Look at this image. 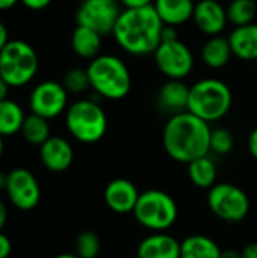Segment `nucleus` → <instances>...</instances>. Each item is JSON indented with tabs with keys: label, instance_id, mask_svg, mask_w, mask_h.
Returning a JSON list of instances; mask_svg holds the SVG:
<instances>
[{
	"label": "nucleus",
	"instance_id": "f257e3e1",
	"mask_svg": "<svg viewBox=\"0 0 257 258\" xmlns=\"http://www.w3.org/2000/svg\"><path fill=\"white\" fill-rule=\"evenodd\" d=\"M211 133L209 122L186 110L170 116L162 132V145L168 157L188 165L209 154Z\"/></svg>",
	"mask_w": 257,
	"mask_h": 258
},
{
	"label": "nucleus",
	"instance_id": "f03ea898",
	"mask_svg": "<svg viewBox=\"0 0 257 258\" xmlns=\"http://www.w3.org/2000/svg\"><path fill=\"white\" fill-rule=\"evenodd\" d=\"M164 23L155 6L124 9L114 27L117 44L132 56H147L156 51L162 42Z\"/></svg>",
	"mask_w": 257,
	"mask_h": 258
},
{
	"label": "nucleus",
	"instance_id": "7ed1b4c3",
	"mask_svg": "<svg viewBox=\"0 0 257 258\" xmlns=\"http://www.w3.org/2000/svg\"><path fill=\"white\" fill-rule=\"evenodd\" d=\"M91 89L108 100H123L132 88V76L127 65L114 54H98L86 68Z\"/></svg>",
	"mask_w": 257,
	"mask_h": 258
},
{
	"label": "nucleus",
	"instance_id": "20e7f679",
	"mask_svg": "<svg viewBox=\"0 0 257 258\" xmlns=\"http://www.w3.org/2000/svg\"><path fill=\"white\" fill-rule=\"evenodd\" d=\"M232 89L220 79L208 77L189 86L188 112L209 124L223 119L232 109Z\"/></svg>",
	"mask_w": 257,
	"mask_h": 258
},
{
	"label": "nucleus",
	"instance_id": "39448f33",
	"mask_svg": "<svg viewBox=\"0 0 257 258\" xmlns=\"http://www.w3.org/2000/svg\"><path fill=\"white\" fill-rule=\"evenodd\" d=\"M68 133L82 144H95L108 132V116L103 107L92 98L77 100L65 112Z\"/></svg>",
	"mask_w": 257,
	"mask_h": 258
},
{
	"label": "nucleus",
	"instance_id": "423d86ee",
	"mask_svg": "<svg viewBox=\"0 0 257 258\" xmlns=\"http://www.w3.org/2000/svg\"><path fill=\"white\" fill-rule=\"evenodd\" d=\"M39 60L35 48L21 39H9L0 51V77L9 88L29 85L38 73Z\"/></svg>",
	"mask_w": 257,
	"mask_h": 258
},
{
	"label": "nucleus",
	"instance_id": "0eeeda50",
	"mask_svg": "<svg viewBox=\"0 0 257 258\" xmlns=\"http://www.w3.org/2000/svg\"><path fill=\"white\" fill-rule=\"evenodd\" d=\"M133 216L141 227L153 233H165L176 224L179 207L170 194L150 189L139 194Z\"/></svg>",
	"mask_w": 257,
	"mask_h": 258
},
{
	"label": "nucleus",
	"instance_id": "6e6552de",
	"mask_svg": "<svg viewBox=\"0 0 257 258\" xmlns=\"http://www.w3.org/2000/svg\"><path fill=\"white\" fill-rule=\"evenodd\" d=\"M208 206L221 221L238 224L250 213L248 195L236 184L217 183L208 192Z\"/></svg>",
	"mask_w": 257,
	"mask_h": 258
},
{
	"label": "nucleus",
	"instance_id": "1a4fd4ad",
	"mask_svg": "<svg viewBox=\"0 0 257 258\" xmlns=\"http://www.w3.org/2000/svg\"><path fill=\"white\" fill-rule=\"evenodd\" d=\"M121 12L118 0H82L76 11V21L79 26L89 27L106 36L112 35Z\"/></svg>",
	"mask_w": 257,
	"mask_h": 258
},
{
	"label": "nucleus",
	"instance_id": "9d476101",
	"mask_svg": "<svg viewBox=\"0 0 257 258\" xmlns=\"http://www.w3.org/2000/svg\"><path fill=\"white\" fill-rule=\"evenodd\" d=\"M158 70L170 80H183L194 68V54L180 39L161 42L153 53Z\"/></svg>",
	"mask_w": 257,
	"mask_h": 258
},
{
	"label": "nucleus",
	"instance_id": "9b49d317",
	"mask_svg": "<svg viewBox=\"0 0 257 258\" xmlns=\"http://www.w3.org/2000/svg\"><path fill=\"white\" fill-rule=\"evenodd\" d=\"M29 107L32 113L45 119L58 118L68 109V92L55 80L41 82L29 95Z\"/></svg>",
	"mask_w": 257,
	"mask_h": 258
},
{
	"label": "nucleus",
	"instance_id": "f8f14e48",
	"mask_svg": "<svg viewBox=\"0 0 257 258\" xmlns=\"http://www.w3.org/2000/svg\"><path fill=\"white\" fill-rule=\"evenodd\" d=\"M5 192L8 194L12 206L23 212L33 210L41 198L39 183L26 168H15L8 172Z\"/></svg>",
	"mask_w": 257,
	"mask_h": 258
},
{
	"label": "nucleus",
	"instance_id": "ddd939ff",
	"mask_svg": "<svg viewBox=\"0 0 257 258\" xmlns=\"http://www.w3.org/2000/svg\"><path fill=\"white\" fill-rule=\"evenodd\" d=\"M192 21L201 33L218 36L229 23L227 11L218 0H200L195 3Z\"/></svg>",
	"mask_w": 257,
	"mask_h": 258
},
{
	"label": "nucleus",
	"instance_id": "4468645a",
	"mask_svg": "<svg viewBox=\"0 0 257 258\" xmlns=\"http://www.w3.org/2000/svg\"><path fill=\"white\" fill-rule=\"evenodd\" d=\"M105 203L109 210L118 215L133 213L139 198L138 187L127 178H115L108 183L103 194Z\"/></svg>",
	"mask_w": 257,
	"mask_h": 258
},
{
	"label": "nucleus",
	"instance_id": "2eb2a0df",
	"mask_svg": "<svg viewBox=\"0 0 257 258\" xmlns=\"http://www.w3.org/2000/svg\"><path fill=\"white\" fill-rule=\"evenodd\" d=\"M39 160L52 172L67 171L74 160L71 144L61 136H50L39 147Z\"/></svg>",
	"mask_w": 257,
	"mask_h": 258
},
{
	"label": "nucleus",
	"instance_id": "dca6fc26",
	"mask_svg": "<svg viewBox=\"0 0 257 258\" xmlns=\"http://www.w3.org/2000/svg\"><path fill=\"white\" fill-rule=\"evenodd\" d=\"M138 258H180V242L167 233L147 236L138 246Z\"/></svg>",
	"mask_w": 257,
	"mask_h": 258
},
{
	"label": "nucleus",
	"instance_id": "f3484780",
	"mask_svg": "<svg viewBox=\"0 0 257 258\" xmlns=\"http://www.w3.org/2000/svg\"><path fill=\"white\" fill-rule=\"evenodd\" d=\"M189 100V86L183 83V80H170L165 82L158 92V104L159 107L173 115L182 113L188 110Z\"/></svg>",
	"mask_w": 257,
	"mask_h": 258
},
{
	"label": "nucleus",
	"instance_id": "a211bd4d",
	"mask_svg": "<svg viewBox=\"0 0 257 258\" xmlns=\"http://www.w3.org/2000/svg\"><path fill=\"white\" fill-rule=\"evenodd\" d=\"M229 42L236 56L241 60L251 62L257 60V24L251 23L247 26L235 27L229 35Z\"/></svg>",
	"mask_w": 257,
	"mask_h": 258
},
{
	"label": "nucleus",
	"instance_id": "6ab92c4d",
	"mask_svg": "<svg viewBox=\"0 0 257 258\" xmlns=\"http://www.w3.org/2000/svg\"><path fill=\"white\" fill-rule=\"evenodd\" d=\"M153 6L165 26L177 27L192 20L195 3L194 0H155Z\"/></svg>",
	"mask_w": 257,
	"mask_h": 258
},
{
	"label": "nucleus",
	"instance_id": "aec40b11",
	"mask_svg": "<svg viewBox=\"0 0 257 258\" xmlns=\"http://www.w3.org/2000/svg\"><path fill=\"white\" fill-rule=\"evenodd\" d=\"M101 38L103 36L95 30L77 24L71 35V48L79 57L92 60L100 54Z\"/></svg>",
	"mask_w": 257,
	"mask_h": 258
},
{
	"label": "nucleus",
	"instance_id": "412c9836",
	"mask_svg": "<svg viewBox=\"0 0 257 258\" xmlns=\"http://www.w3.org/2000/svg\"><path fill=\"white\" fill-rule=\"evenodd\" d=\"M233 56L229 38L223 36H211L201 48V60L212 70L224 68Z\"/></svg>",
	"mask_w": 257,
	"mask_h": 258
},
{
	"label": "nucleus",
	"instance_id": "4be33fe9",
	"mask_svg": "<svg viewBox=\"0 0 257 258\" xmlns=\"http://www.w3.org/2000/svg\"><path fill=\"white\" fill-rule=\"evenodd\" d=\"M223 251L208 236L192 234L180 242V258H221Z\"/></svg>",
	"mask_w": 257,
	"mask_h": 258
},
{
	"label": "nucleus",
	"instance_id": "5701e85b",
	"mask_svg": "<svg viewBox=\"0 0 257 258\" xmlns=\"http://www.w3.org/2000/svg\"><path fill=\"white\" fill-rule=\"evenodd\" d=\"M217 175H218L217 163L214 162L212 157H209V154L188 163V177L191 183L198 189L209 190L212 186L217 184Z\"/></svg>",
	"mask_w": 257,
	"mask_h": 258
},
{
	"label": "nucleus",
	"instance_id": "b1692460",
	"mask_svg": "<svg viewBox=\"0 0 257 258\" xmlns=\"http://www.w3.org/2000/svg\"><path fill=\"white\" fill-rule=\"evenodd\" d=\"M26 119L23 107L14 100L0 101V136H14L21 132Z\"/></svg>",
	"mask_w": 257,
	"mask_h": 258
},
{
	"label": "nucleus",
	"instance_id": "393cba45",
	"mask_svg": "<svg viewBox=\"0 0 257 258\" xmlns=\"http://www.w3.org/2000/svg\"><path fill=\"white\" fill-rule=\"evenodd\" d=\"M24 141L30 145H38L41 147L48 138H50V125L48 119L38 116L35 113L26 115V119L23 122L21 132Z\"/></svg>",
	"mask_w": 257,
	"mask_h": 258
},
{
	"label": "nucleus",
	"instance_id": "a878e982",
	"mask_svg": "<svg viewBox=\"0 0 257 258\" xmlns=\"http://www.w3.org/2000/svg\"><path fill=\"white\" fill-rule=\"evenodd\" d=\"M227 11V20L235 27L254 23L257 15V2L254 0H232Z\"/></svg>",
	"mask_w": 257,
	"mask_h": 258
},
{
	"label": "nucleus",
	"instance_id": "bb28decb",
	"mask_svg": "<svg viewBox=\"0 0 257 258\" xmlns=\"http://www.w3.org/2000/svg\"><path fill=\"white\" fill-rule=\"evenodd\" d=\"M76 252L80 258H97L101 251V240L95 231H82L76 237Z\"/></svg>",
	"mask_w": 257,
	"mask_h": 258
},
{
	"label": "nucleus",
	"instance_id": "cd10ccee",
	"mask_svg": "<svg viewBox=\"0 0 257 258\" xmlns=\"http://www.w3.org/2000/svg\"><path fill=\"white\" fill-rule=\"evenodd\" d=\"M62 85L67 89L68 94H83L91 88L89 83V76L85 68H71L70 71L65 73L62 79Z\"/></svg>",
	"mask_w": 257,
	"mask_h": 258
},
{
	"label": "nucleus",
	"instance_id": "c85d7f7f",
	"mask_svg": "<svg viewBox=\"0 0 257 258\" xmlns=\"http://www.w3.org/2000/svg\"><path fill=\"white\" fill-rule=\"evenodd\" d=\"M235 147V138L232 135V132H229L227 128L218 127L214 128L211 133V151L218 154V156H226L229 153H232Z\"/></svg>",
	"mask_w": 257,
	"mask_h": 258
},
{
	"label": "nucleus",
	"instance_id": "c756f323",
	"mask_svg": "<svg viewBox=\"0 0 257 258\" xmlns=\"http://www.w3.org/2000/svg\"><path fill=\"white\" fill-rule=\"evenodd\" d=\"M121 6H124V9H138V8H145V6H151L155 3V0H118Z\"/></svg>",
	"mask_w": 257,
	"mask_h": 258
},
{
	"label": "nucleus",
	"instance_id": "7c9ffc66",
	"mask_svg": "<svg viewBox=\"0 0 257 258\" xmlns=\"http://www.w3.org/2000/svg\"><path fill=\"white\" fill-rule=\"evenodd\" d=\"M12 251V243L6 234L0 231V258H8Z\"/></svg>",
	"mask_w": 257,
	"mask_h": 258
},
{
	"label": "nucleus",
	"instance_id": "2f4dec72",
	"mask_svg": "<svg viewBox=\"0 0 257 258\" xmlns=\"http://www.w3.org/2000/svg\"><path fill=\"white\" fill-rule=\"evenodd\" d=\"M27 9H32V11H41V9H45L53 0H20Z\"/></svg>",
	"mask_w": 257,
	"mask_h": 258
},
{
	"label": "nucleus",
	"instance_id": "473e14b6",
	"mask_svg": "<svg viewBox=\"0 0 257 258\" xmlns=\"http://www.w3.org/2000/svg\"><path fill=\"white\" fill-rule=\"evenodd\" d=\"M247 145H248V151H250L251 157L257 160V127L250 133V136H248V144H247Z\"/></svg>",
	"mask_w": 257,
	"mask_h": 258
},
{
	"label": "nucleus",
	"instance_id": "72a5a7b5",
	"mask_svg": "<svg viewBox=\"0 0 257 258\" xmlns=\"http://www.w3.org/2000/svg\"><path fill=\"white\" fill-rule=\"evenodd\" d=\"M174 39H179V38H177V30H176V27H173V26H164V29H162V42L174 41Z\"/></svg>",
	"mask_w": 257,
	"mask_h": 258
},
{
	"label": "nucleus",
	"instance_id": "f704fd0d",
	"mask_svg": "<svg viewBox=\"0 0 257 258\" xmlns=\"http://www.w3.org/2000/svg\"><path fill=\"white\" fill-rule=\"evenodd\" d=\"M241 254H242V258H257V242H251L245 245Z\"/></svg>",
	"mask_w": 257,
	"mask_h": 258
},
{
	"label": "nucleus",
	"instance_id": "c9c22d12",
	"mask_svg": "<svg viewBox=\"0 0 257 258\" xmlns=\"http://www.w3.org/2000/svg\"><path fill=\"white\" fill-rule=\"evenodd\" d=\"M9 42V33L6 26L0 21V51L3 50V47Z\"/></svg>",
	"mask_w": 257,
	"mask_h": 258
},
{
	"label": "nucleus",
	"instance_id": "e433bc0d",
	"mask_svg": "<svg viewBox=\"0 0 257 258\" xmlns=\"http://www.w3.org/2000/svg\"><path fill=\"white\" fill-rule=\"evenodd\" d=\"M6 221H8V210H6L5 203L0 200V231H2V228L5 227Z\"/></svg>",
	"mask_w": 257,
	"mask_h": 258
},
{
	"label": "nucleus",
	"instance_id": "4c0bfd02",
	"mask_svg": "<svg viewBox=\"0 0 257 258\" xmlns=\"http://www.w3.org/2000/svg\"><path fill=\"white\" fill-rule=\"evenodd\" d=\"M8 92H9V86H8V83L0 77V101H3V100L8 98Z\"/></svg>",
	"mask_w": 257,
	"mask_h": 258
},
{
	"label": "nucleus",
	"instance_id": "58836bf2",
	"mask_svg": "<svg viewBox=\"0 0 257 258\" xmlns=\"http://www.w3.org/2000/svg\"><path fill=\"white\" fill-rule=\"evenodd\" d=\"M20 0H0V11H8L14 8Z\"/></svg>",
	"mask_w": 257,
	"mask_h": 258
},
{
	"label": "nucleus",
	"instance_id": "ea45409f",
	"mask_svg": "<svg viewBox=\"0 0 257 258\" xmlns=\"http://www.w3.org/2000/svg\"><path fill=\"white\" fill-rule=\"evenodd\" d=\"M221 258H242V254L235 249H227V251H223Z\"/></svg>",
	"mask_w": 257,
	"mask_h": 258
},
{
	"label": "nucleus",
	"instance_id": "a19ab883",
	"mask_svg": "<svg viewBox=\"0 0 257 258\" xmlns=\"http://www.w3.org/2000/svg\"><path fill=\"white\" fill-rule=\"evenodd\" d=\"M6 177H8V174L0 171V192L6 189Z\"/></svg>",
	"mask_w": 257,
	"mask_h": 258
},
{
	"label": "nucleus",
	"instance_id": "79ce46f5",
	"mask_svg": "<svg viewBox=\"0 0 257 258\" xmlns=\"http://www.w3.org/2000/svg\"><path fill=\"white\" fill-rule=\"evenodd\" d=\"M53 258H80L77 254H70V252H65V254H59Z\"/></svg>",
	"mask_w": 257,
	"mask_h": 258
},
{
	"label": "nucleus",
	"instance_id": "37998d69",
	"mask_svg": "<svg viewBox=\"0 0 257 258\" xmlns=\"http://www.w3.org/2000/svg\"><path fill=\"white\" fill-rule=\"evenodd\" d=\"M3 148H5V144H3V136H0V156L3 154Z\"/></svg>",
	"mask_w": 257,
	"mask_h": 258
},
{
	"label": "nucleus",
	"instance_id": "c03bdc74",
	"mask_svg": "<svg viewBox=\"0 0 257 258\" xmlns=\"http://www.w3.org/2000/svg\"><path fill=\"white\" fill-rule=\"evenodd\" d=\"M126 258H138V255H129V257Z\"/></svg>",
	"mask_w": 257,
	"mask_h": 258
},
{
	"label": "nucleus",
	"instance_id": "a18cd8bd",
	"mask_svg": "<svg viewBox=\"0 0 257 258\" xmlns=\"http://www.w3.org/2000/svg\"><path fill=\"white\" fill-rule=\"evenodd\" d=\"M254 2H257V0H254Z\"/></svg>",
	"mask_w": 257,
	"mask_h": 258
}]
</instances>
